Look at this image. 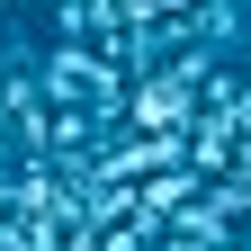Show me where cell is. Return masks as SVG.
<instances>
[{
	"instance_id": "cell-1",
	"label": "cell",
	"mask_w": 251,
	"mask_h": 251,
	"mask_svg": "<svg viewBox=\"0 0 251 251\" xmlns=\"http://www.w3.org/2000/svg\"><path fill=\"white\" fill-rule=\"evenodd\" d=\"M0 9H36V0H0Z\"/></svg>"
}]
</instances>
